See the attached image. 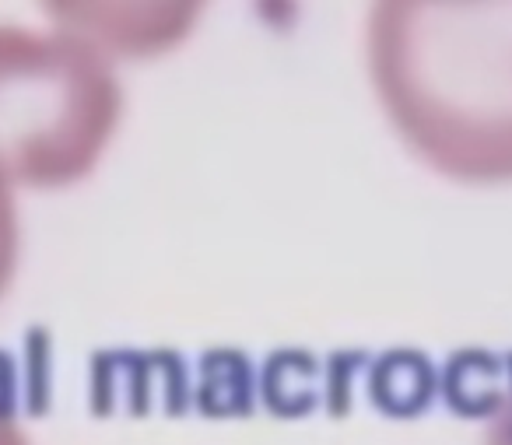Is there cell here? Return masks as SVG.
Instances as JSON below:
<instances>
[{
  "mask_svg": "<svg viewBox=\"0 0 512 445\" xmlns=\"http://www.w3.org/2000/svg\"><path fill=\"white\" fill-rule=\"evenodd\" d=\"M18 267V207H15V186L0 172V298L8 291L11 277Z\"/></svg>",
  "mask_w": 512,
  "mask_h": 445,
  "instance_id": "3957f363",
  "label": "cell"
},
{
  "mask_svg": "<svg viewBox=\"0 0 512 445\" xmlns=\"http://www.w3.org/2000/svg\"><path fill=\"white\" fill-rule=\"evenodd\" d=\"M0 445H29L15 410V372L8 358H0Z\"/></svg>",
  "mask_w": 512,
  "mask_h": 445,
  "instance_id": "277c9868",
  "label": "cell"
},
{
  "mask_svg": "<svg viewBox=\"0 0 512 445\" xmlns=\"http://www.w3.org/2000/svg\"><path fill=\"white\" fill-rule=\"evenodd\" d=\"M491 445H512V414L502 421V428L495 431V438H491Z\"/></svg>",
  "mask_w": 512,
  "mask_h": 445,
  "instance_id": "5b68a950",
  "label": "cell"
},
{
  "mask_svg": "<svg viewBox=\"0 0 512 445\" xmlns=\"http://www.w3.org/2000/svg\"><path fill=\"white\" fill-rule=\"evenodd\" d=\"M369 74L407 148L460 183H512V0H390Z\"/></svg>",
  "mask_w": 512,
  "mask_h": 445,
  "instance_id": "6da1fadb",
  "label": "cell"
},
{
  "mask_svg": "<svg viewBox=\"0 0 512 445\" xmlns=\"http://www.w3.org/2000/svg\"><path fill=\"white\" fill-rule=\"evenodd\" d=\"M123 113L106 50L81 32L0 25V172L60 190L95 169Z\"/></svg>",
  "mask_w": 512,
  "mask_h": 445,
  "instance_id": "7a4b0ae2",
  "label": "cell"
}]
</instances>
